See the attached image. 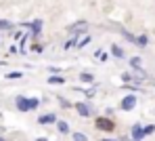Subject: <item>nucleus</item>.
<instances>
[{"instance_id":"1","label":"nucleus","mask_w":155,"mask_h":141,"mask_svg":"<svg viewBox=\"0 0 155 141\" xmlns=\"http://www.w3.org/2000/svg\"><path fill=\"white\" fill-rule=\"evenodd\" d=\"M15 105H17L19 112H31V110H36L40 105V99L38 97H23V95H19L15 99Z\"/></svg>"},{"instance_id":"2","label":"nucleus","mask_w":155,"mask_h":141,"mask_svg":"<svg viewBox=\"0 0 155 141\" xmlns=\"http://www.w3.org/2000/svg\"><path fill=\"white\" fill-rule=\"evenodd\" d=\"M94 126H97L99 131H107V133L115 131V122H113V120H109V118H103V116L94 120Z\"/></svg>"},{"instance_id":"3","label":"nucleus","mask_w":155,"mask_h":141,"mask_svg":"<svg viewBox=\"0 0 155 141\" xmlns=\"http://www.w3.org/2000/svg\"><path fill=\"white\" fill-rule=\"evenodd\" d=\"M21 26L29 28V34H31V38H38V36H40V32H42V19H36V21H27V23H21Z\"/></svg>"},{"instance_id":"4","label":"nucleus","mask_w":155,"mask_h":141,"mask_svg":"<svg viewBox=\"0 0 155 141\" xmlns=\"http://www.w3.org/2000/svg\"><path fill=\"white\" fill-rule=\"evenodd\" d=\"M136 108V95H126L122 101H120V110H124V112H130V110H134Z\"/></svg>"},{"instance_id":"5","label":"nucleus","mask_w":155,"mask_h":141,"mask_svg":"<svg viewBox=\"0 0 155 141\" xmlns=\"http://www.w3.org/2000/svg\"><path fill=\"white\" fill-rule=\"evenodd\" d=\"M74 108H76V112L80 114V116H84V118L92 116V105H90L88 101H80V103H76Z\"/></svg>"},{"instance_id":"6","label":"nucleus","mask_w":155,"mask_h":141,"mask_svg":"<svg viewBox=\"0 0 155 141\" xmlns=\"http://www.w3.org/2000/svg\"><path fill=\"white\" fill-rule=\"evenodd\" d=\"M86 29H88V23L86 21H76V23H71L69 28H67V32L71 34V36H78V34H86Z\"/></svg>"},{"instance_id":"7","label":"nucleus","mask_w":155,"mask_h":141,"mask_svg":"<svg viewBox=\"0 0 155 141\" xmlns=\"http://www.w3.org/2000/svg\"><path fill=\"white\" fill-rule=\"evenodd\" d=\"M132 141H143L145 139V126L140 124V122H136L134 126H132Z\"/></svg>"},{"instance_id":"8","label":"nucleus","mask_w":155,"mask_h":141,"mask_svg":"<svg viewBox=\"0 0 155 141\" xmlns=\"http://www.w3.org/2000/svg\"><path fill=\"white\" fill-rule=\"evenodd\" d=\"M59 120H57V114H42L40 118H38V124H57Z\"/></svg>"},{"instance_id":"9","label":"nucleus","mask_w":155,"mask_h":141,"mask_svg":"<svg viewBox=\"0 0 155 141\" xmlns=\"http://www.w3.org/2000/svg\"><path fill=\"white\" fill-rule=\"evenodd\" d=\"M130 65H132V67H134L140 76H145V70H143V59H140V57H132V59H130Z\"/></svg>"},{"instance_id":"10","label":"nucleus","mask_w":155,"mask_h":141,"mask_svg":"<svg viewBox=\"0 0 155 141\" xmlns=\"http://www.w3.org/2000/svg\"><path fill=\"white\" fill-rule=\"evenodd\" d=\"M136 46H140V49H145L147 44H149V36L147 34H140V36H136V42H134Z\"/></svg>"},{"instance_id":"11","label":"nucleus","mask_w":155,"mask_h":141,"mask_svg":"<svg viewBox=\"0 0 155 141\" xmlns=\"http://www.w3.org/2000/svg\"><path fill=\"white\" fill-rule=\"evenodd\" d=\"M80 80H82L84 84H92V82H94V74H90V72H82V74H80Z\"/></svg>"},{"instance_id":"12","label":"nucleus","mask_w":155,"mask_h":141,"mask_svg":"<svg viewBox=\"0 0 155 141\" xmlns=\"http://www.w3.org/2000/svg\"><path fill=\"white\" fill-rule=\"evenodd\" d=\"M57 131H59L61 135H67V133H69V122H65V120H59V122H57Z\"/></svg>"},{"instance_id":"13","label":"nucleus","mask_w":155,"mask_h":141,"mask_svg":"<svg viewBox=\"0 0 155 141\" xmlns=\"http://www.w3.org/2000/svg\"><path fill=\"white\" fill-rule=\"evenodd\" d=\"M111 55L115 57V59H122L124 57V49L120 44H111Z\"/></svg>"},{"instance_id":"14","label":"nucleus","mask_w":155,"mask_h":141,"mask_svg":"<svg viewBox=\"0 0 155 141\" xmlns=\"http://www.w3.org/2000/svg\"><path fill=\"white\" fill-rule=\"evenodd\" d=\"M90 40H92V38H90L88 34L80 36V40H78V49H84V46H88V44H90Z\"/></svg>"},{"instance_id":"15","label":"nucleus","mask_w":155,"mask_h":141,"mask_svg":"<svg viewBox=\"0 0 155 141\" xmlns=\"http://www.w3.org/2000/svg\"><path fill=\"white\" fill-rule=\"evenodd\" d=\"M78 40H80L78 36H71V38H69V40H67V42L63 44V49H65V51H69V49H74V46H78Z\"/></svg>"},{"instance_id":"16","label":"nucleus","mask_w":155,"mask_h":141,"mask_svg":"<svg viewBox=\"0 0 155 141\" xmlns=\"http://www.w3.org/2000/svg\"><path fill=\"white\" fill-rule=\"evenodd\" d=\"M48 84H65L63 76H48Z\"/></svg>"},{"instance_id":"17","label":"nucleus","mask_w":155,"mask_h":141,"mask_svg":"<svg viewBox=\"0 0 155 141\" xmlns=\"http://www.w3.org/2000/svg\"><path fill=\"white\" fill-rule=\"evenodd\" d=\"M19 78H23V74H21V72H17V70L6 74V80H19Z\"/></svg>"},{"instance_id":"18","label":"nucleus","mask_w":155,"mask_h":141,"mask_svg":"<svg viewBox=\"0 0 155 141\" xmlns=\"http://www.w3.org/2000/svg\"><path fill=\"white\" fill-rule=\"evenodd\" d=\"M94 57H97V61H107V53H105L103 49H97L94 51Z\"/></svg>"},{"instance_id":"19","label":"nucleus","mask_w":155,"mask_h":141,"mask_svg":"<svg viewBox=\"0 0 155 141\" xmlns=\"http://www.w3.org/2000/svg\"><path fill=\"white\" fill-rule=\"evenodd\" d=\"M71 139H74V141H88V137H86L84 133H74Z\"/></svg>"},{"instance_id":"20","label":"nucleus","mask_w":155,"mask_h":141,"mask_svg":"<svg viewBox=\"0 0 155 141\" xmlns=\"http://www.w3.org/2000/svg\"><path fill=\"white\" fill-rule=\"evenodd\" d=\"M0 29H13V23L6 19H0Z\"/></svg>"},{"instance_id":"21","label":"nucleus","mask_w":155,"mask_h":141,"mask_svg":"<svg viewBox=\"0 0 155 141\" xmlns=\"http://www.w3.org/2000/svg\"><path fill=\"white\" fill-rule=\"evenodd\" d=\"M76 91H80V93H84L86 97H94V93H97V88H86V91H82V88H76Z\"/></svg>"},{"instance_id":"22","label":"nucleus","mask_w":155,"mask_h":141,"mask_svg":"<svg viewBox=\"0 0 155 141\" xmlns=\"http://www.w3.org/2000/svg\"><path fill=\"white\" fill-rule=\"evenodd\" d=\"M155 133V124H149V126H145V137L147 135H153Z\"/></svg>"},{"instance_id":"23","label":"nucleus","mask_w":155,"mask_h":141,"mask_svg":"<svg viewBox=\"0 0 155 141\" xmlns=\"http://www.w3.org/2000/svg\"><path fill=\"white\" fill-rule=\"evenodd\" d=\"M122 80H124V82H130V80H132V74H122Z\"/></svg>"},{"instance_id":"24","label":"nucleus","mask_w":155,"mask_h":141,"mask_svg":"<svg viewBox=\"0 0 155 141\" xmlns=\"http://www.w3.org/2000/svg\"><path fill=\"white\" fill-rule=\"evenodd\" d=\"M61 105H63V108H65V110H69V103H67V101H65V99H63V97H61Z\"/></svg>"},{"instance_id":"25","label":"nucleus","mask_w":155,"mask_h":141,"mask_svg":"<svg viewBox=\"0 0 155 141\" xmlns=\"http://www.w3.org/2000/svg\"><path fill=\"white\" fill-rule=\"evenodd\" d=\"M36 141H48V139H46V137H38Z\"/></svg>"},{"instance_id":"26","label":"nucleus","mask_w":155,"mask_h":141,"mask_svg":"<svg viewBox=\"0 0 155 141\" xmlns=\"http://www.w3.org/2000/svg\"><path fill=\"white\" fill-rule=\"evenodd\" d=\"M103 141H117V139H103Z\"/></svg>"},{"instance_id":"27","label":"nucleus","mask_w":155,"mask_h":141,"mask_svg":"<svg viewBox=\"0 0 155 141\" xmlns=\"http://www.w3.org/2000/svg\"><path fill=\"white\" fill-rule=\"evenodd\" d=\"M0 141H4V139H2V137H0Z\"/></svg>"}]
</instances>
